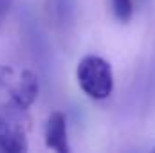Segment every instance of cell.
<instances>
[{
  "label": "cell",
  "mask_w": 155,
  "mask_h": 153,
  "mask_svg": "<svg viewBox=\"0 0 155 153\" xmlns=\"http://www.w3.org/2000/svg\"><path fill=\"white\" fill-rule=\"evenodd\" d=\"M76 79L83 94L90 99L103 101L114 92L112 65L97 54H87L79 60L76 67Z\"/></svg>",
  "instance_id": "1"
},
{
  "label": "cell",
  "mask_w": 155,
  "mask_h": 153,
  "mask_svg": "<svg viewBox=\"0 0 155 153\" xmlns=\"http://www.w3.org/2000/svg\"><path fill=\"white\" fill-rule=\"evenodd\" d=\"M38 77L31 70H22V74L18 76L15 86L9 92V105L15 110H27L38 97Z\"/></svg>",
  "instance_id": "2"
},
{
  "label": "cell",
  "mask_w": 155,
  "mask_h": 153,
  "mask_svg": "<svg viewBox=\"0 0 155 153\" xmlns=\"http://www.w3.org/2000/svg\"><path fill=\"white\" fill-rule=\"evenodd\" d=\"M0 150L7 153L27 151L25 128L11 115H0Z\"/></svg>",
  "instance_id": "3"
},
{
  "label": "cell",
  "mask_w": 155,
  "mask_h": 153,
  "mask_svg": "<svg viewBox=\"0 0 155 153\" xmlns=\"http://www.w3.org/2000/svg\"><path fill=\"white\" fill-rule=\"evenodd\" d=\"M43 141L49 150L56 153H69V133H67V117L61 112H52L47 117L43 126Z\"/></svg>",
  "instance_id": "4"
},
{
  "label": "cell",
  "mask_w": 155,
  "mask_h": 153,
  "mask_svg": "<svg viewBox=\"0 0 155 153\" xmlns=\"http://www.w3.org/2000/svg\"><path fill=\"white\" fill-rule=\"evenodd\" d=\"M112 13L119 22H130L134 16V0H110Z\"/></svg>",
  "instance_id": "5"
},
{
  "label": "cell",
  "mask_w": 155,
  "mask_h": 153,
  "mask_svg": "<svg viewBox=\"0 0 155 153\" xmlns=\"http://www.w3.org/2000/svg\"><path fill=\"white\" fill-rule=\"evenodd\" d=\"M11 4H13V0H0V15H4L11 7Z\"/></svg>",
  "instance_id": "6"
},
{
  "label": "cell",
  "mask_w": 155,
  "mask_h": 153,
  "mask_svg": "<svg viewBox=\"0 0 155 153\" xmlns=\"http://www.w3.org/2000/svg\"><path fill=\"white\" fill-rule=\"evenodd\" d=\"M153 151H155V148H153Z\"/></svg>",
  "instance_id": "7"
}]
</instances>
